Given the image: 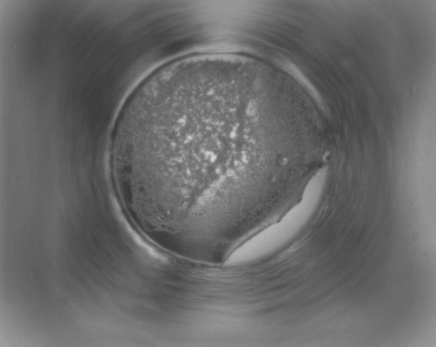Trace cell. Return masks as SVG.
Instances as JSON below:
<instances>
[{
  "label": "cell",
  "mask_w": 436,
  "mask_h": 347,
  "mask_svg": "<svg viewBox=\"0 0 436 347\" xmlns=\"http://www.w3.org/2000/svg\"><path fill=\"white\" fill-rule=\"evenodd\" d=\"M259 87L238 65L170 63L128 98L112 134L110 171L122 207L159 233L232 224L259 206Z\"/></svg>",
  "instance_id": "1"
}]
</instances>
